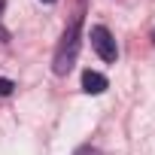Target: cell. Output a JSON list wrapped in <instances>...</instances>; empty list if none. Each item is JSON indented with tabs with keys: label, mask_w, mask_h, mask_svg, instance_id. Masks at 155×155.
Wrapping results in <instances>:
<instances>
[{
	"label": "cell",
	"mask_w": 155,
	"mask_h": 155,
	"mask_svg": "<svg viewBox=\"0 0 155 155\" xmlns=\"http://www.w3.org/2000/svg\"><path fill=\"white\" fill-rule=\"evenodd\" d=\"M79 25H82V18L76 15V18L70 21V28L64 31V37H61L58 49H55V61H52V70H55L58 76L70 73V67L76 64V52H79Z\"/></svg>",
	"instance_id": "6da1fadb"
},
{
	"label": "cell",
	"mask_w": 155,
	"mask_h": 155,
	"mask_svg": "<svg viewBox=\"0 0 155 155\" xmlns=\"http://www.w3.org/2000/svg\"><path fill=\"white\" fill-rule=\"evenodd\" d=\"M91 46H94V52L104 58V61H116L119 58V49H116V40H113V34L104 28V25H97V28H91Z\"/></svg>",
	"instance_id": "7a4b0ae2"
},
{
	"label": "cell",
	"mask_w": 155,
	"mask_h": 155,
	"mask_svg": "<svg viewBox=\"0 0 155 155\" xmlns=\"http://www.w3.org/2000/svg\"><path fill=\"white\" fill-rule=\"evenodd\" d=\"M107 88H110V82H107L104 73H97V70H85L82 73V91L85 94H104Z\"/></svg>",
	"instance_id": "3957f363"
},
{
	"label": "cell",
	"mask_w": 155,
	"mask_h": 155,
	"mask_svg": "<svg viewBox=\"0 0 155 155\" xmlns=\"http://www.w3.org/2000/svg\"><path fill=\"white\" fill-rule=\"evenodd\" d=\"M12 88H15V82H12V79H0V97L12 94Z\"/></svg>",
	"instance_id": "277c9868"
},
{
	"label": "cell",
	"mask_w": 155,
	"mask_h": 155,
	"mask_svg": "<svg viewBox=\"0 0 155 155\" xmlns=\"http://www.w3.org/2000/svg\"><path fill=\"white\" fill-rule=\"evenodd\" d=\"M43 3H55V0H43Z\"/></svg>",
	"instance_id": "5b68a950"
},
{
	"label": "cell",
	"mask_w": 155,
	"mask_h": 155,
	"mask_svg": "<svg viewBox=\"0 0 155 155\" xmlns=\"http://www.w3.org/2000/svg\"><path fill=\"white\" fill-rule=\"evenodd\" d=\"M152 37H155V34H152Z\"/></svg>",
	"instance_id": "8992f818"
}]
</instances>
